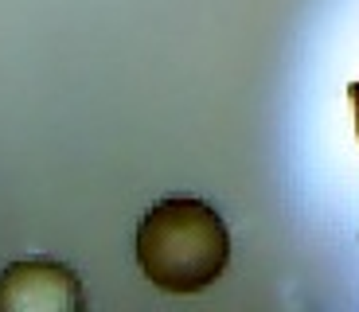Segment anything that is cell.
<instances>
[{
    "mask_svg": "<svg viewBox=\"0 0 359 312\" xmlns=\"http://www.w3.org/2000/svg\"><path fill=\"white\" fill-rule=\"evenodd\" d=\"M231 262V234L223 215L203 199L172 196L137 223V266L164 293H203Z\"/></svg>",
    "mask_w": 359,
    "mask_h": 312,
    "instance_id": "cell-1",
    "label": "cell"
},
{
    "mask_svg": "<svg viewBox=\"0 0 359 312\" xmlns=\"http://www.w3.org/2000/svg\"><path fill=\"white\" fill-rule=\"evenodd\" d=\"M82 281L71 266L27 258L0 269V312H82Z\"/></svg>",
    "mask_w": 359,
    "mask_h": 312,
    "instance_id": "cell-2",
    "label": "cell"
},
{
    "mask_svg": "<svg viewBox=\"0 0 359 312\" xmlns=\"http://www.w3.org/2000/svg\"><path fill=\"white\" fill-rule=\"evenodd\" d=\"M348 102H351V121H355V137H359V82L348 86Z\"/></svg>",
    "mask_w": 359,
    "mask_h": 312,
    "instance_id": "cell-3",
    "label": "cell"
}]
</instances>
